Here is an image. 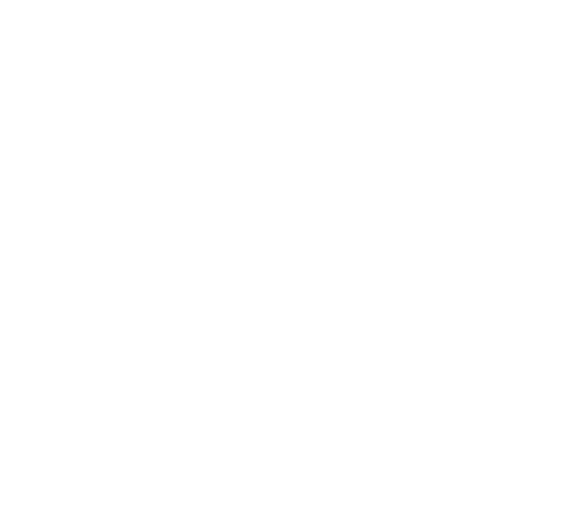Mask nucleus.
I'll return each instance as SVG.
<instances>
[]
</instances>
